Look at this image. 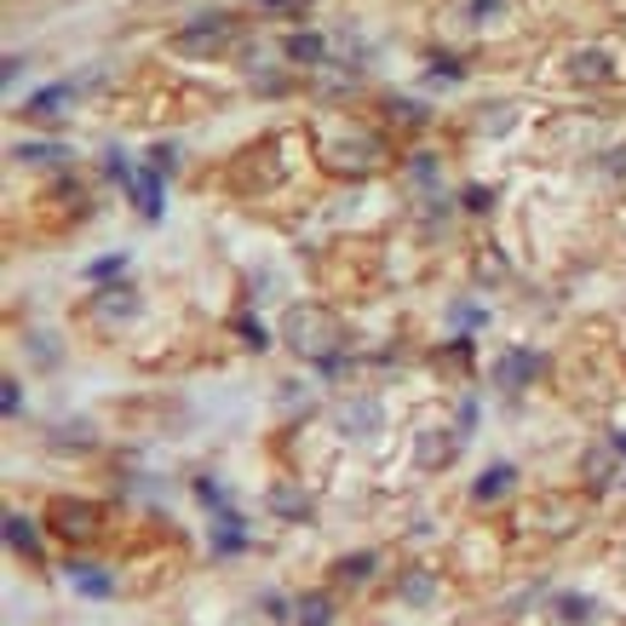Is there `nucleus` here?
<instances>
[{"label": "nucleus", "mask_w": 626, "mask_h": 626, "mask_svg": "<svg viewBox=\"0 0 626 626\" xmlns=\"http://www.w3.org/2000/svg\"><path fill=\"white\" fill-rule=\"evenodd\" d=\"M69 104H75V92H69V87H46V92L30 98V121H58Z\"/></svg>", "instance_id": "1"}, {"label": "nucleus", "mask_w": 626, "mask_h": 626, "mask_svg": "<svg viewBox=\"0 0 626 626\" xmlns=\"http://www.w3.org/2000/svg\"><path fill=\"white\" fill-rule=\"evenodd\" d=\"M127 190L138 195V208H144L149 219H156V213H161V185H156V179H149V172H127Z\"/></svg>", "instance_id": "2"}, {"label": "nucleus", "mask_w": 626, "mask_h": 626, "mask_svg": "<svg viewBox=\"0 0 626 626\" xmlns=\"http://www.w3.org/2000/svg\"><path fill=\"white\" fill-rule=\"evenodd\" d=\"M529 373H535V357H529V350H512V357L500 362V380H506V385H523Z\"/></svg>", "instance_id": "3"}, {"label": "nucleus", "mask_w": 626, "mask_h": 626, "mask_svg": "<svg viewBox=\"0 0 626 626\" xmlns=\"http://www.w3.org/2000/svg\"><path fill=\"white\" fill-rule=\"evenodd\" d=\"M75 586H87V592H98V597L110 592V581H104V574H98V569H75Z\"/></svg>", "instance_id": "4"}]
</instances>
